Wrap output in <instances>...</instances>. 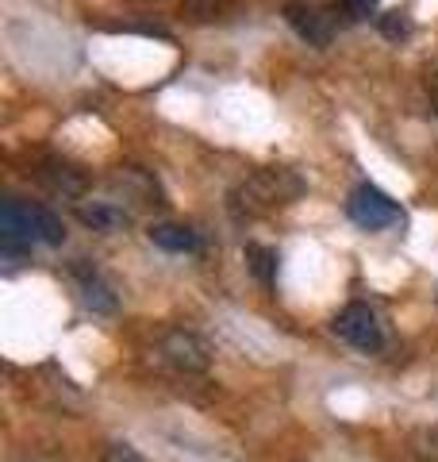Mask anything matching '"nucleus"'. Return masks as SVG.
<instances>
[{"instance_id": "20e7f679", "label": "nucleus", "mask_w": 438, "mask_h": 462, "mask_svg": "<svg viewBox=\"0 0 438 462\" xmlns=\"http://www.w3.org/2000/svg\"><path fill=\"white\" fill-rule=\"evenodd\" d=\"M331 328H334V336H339L342 343H350L354 351L377 355V351L385 346V324H381V316H377L370 305H361V300L346 305V309L331 320Z\"/></svg>"}, {"instance_id": "0eeeda50", "label": "nucleus", "mask_w": 438, "mask_h": 462, "mask_svg": "<svg viewBox=\"0 0 438 462\" xmlns=\"http://www.w3.org/2000/svg\"><path fill=\"white\" fill-rule=\"evenodd\" d=\"M285 20H288L292 32L308 42V47H331L334 23H331V16H324V12H315L308 5H288L285 8Z\"/></svg>"}, {"instance_id": "9b49d317", "label": "nucleus", "mask_w": 438, "mask_h": 462, "mask_svg": "<svg viewBox=\"0 0 438 462\" xmlns=\"http://www.w3.org/2000/svg\"><path fill=\"white\" fill-rule=\"evenodd\" d=\"M242 258H246V270L254 273V282L273 289V282H277V251L273 247H261V243H246Z\"/></svg>"}, {"instance_id": "6e6552de", "label": "nucleus", "mask_w": 438, "mask_h": 462, "mask_svg": "<svg viewBox=\"0 0 438 462\" xmlns=\"http://www.w3.org/2000/svg\"><path fill=\"white\" fill-rule=\"evenodd\" d=\"M146 236H151L154 247H162L169 254H196L200 251V236L185 224H151Z\"/></svg>"}, {"instance_id": "39448f33", "label": "nucleus", "mask_w": 438, "mask_h": 462, "mask_svg": "<svg viewBox=\"0 0 438 462\" xmlns=\"http://www.w3.org/2000/svg\"><path fill=\"white\" fill-rule=\"evenodd\" d=\"M162 358L173 366V370H181V374H204L212 366V351H208V343H204L196 331H185V328H173L162 336Z\"/></svg>"}, {"instance_id": "f8f14e48", "label": "nucleus", "mask_w": 438, "mask_h": 462, "mask_svg": "<svg viewBox=\"0 0 438 462\" xmlns=\"http://www.w3.org/2000/svg\"><path fill=\"white\" fill-rule=\"evenodd\" d=\"M407 451L419 462H438V424H423L407 436Z\"/></svg>"}, {"instance_id": "1a4fd4ad", "label": "nucleus", "mask_w": 438, "mask_h": 462, "mask_svg": "<svg viewBox=\"0 0 438 462\" xmlns=\"http://www.w3.org/2000/svg\"><path fill=\"white\" fill-rule=\"evenodd\" d=\"M78 220L93 231H123L131 216L120 205H112V200H93V205H78Z\"/></svg>"}, {"instance_id": "4468645a", "label": "nucleus", "mask_w": 438, "mask_h": 462, "mask_svg": "<svg viewBox=\"0 0 438 462\" xmlns=\"http://www.w3.org/2000/svg\"><path fill=\"white\" fill-rule=\"evenodd\" d=\"M224 0H185V12L188 20H215V12Z\"/></svg>"}, {"instance_id": "7ed1b4c3", "label": "nucleus", "mask_w": 438, "mask_h": 462, "mask_svg": "<svg viewBox=\"0 0 438 462\" xmlns=\"http://www.w3.org/2000/svg\"><path fill=\"white\" fill-rule=\"evenodd\" d=\"M346 216L354 220L361 231H385L392 224H400V205L392 200L385 189H377V185L361 181L350 189L346 197Z\"/></svg>"}, {"instance_id": "f03ea898", "label": "nucleus", "mask_w": 438, "mask_h": 462, "mask_svg": "<svg viewBox=\"0 0 438 462\" xmlns=\"http://www.w3.org/2000/svg\"><path fill=\"white\" fill-rule=\"evenodd\" d=\"M304 178L297 170H285V166H266V170H254L251 178H242L235 189H231V212L239 220H258V216H269L277 208H288L304 197Z\"/></svg>"}, {"instance_id": "dca6fc26", "label": "nucleus", "mask_w": 438, "mask_h": 462, "mask_svg": "<svg viewBox=\"0 0 438 462\" xmlns=\"http://www.w3.org/2000/svg\"><path fill=\"white\" fill-rule=\"evenodd\" d=\"M342 5L354 12V16H373L377 12V0H342Z\"/></svg>"}, {"instance_id": "423d86ee", "label": "nucleus", "mask_w": 438, "mask_h": 462, "mask_svg": "<svg viewBox=\"0 0 438 462\" xmlns=\"http://www.w3.org/2000/svg\"><path fill=\"white\" fill-rule=\"evenodd\" d=\"M73 278H78V293H81V305L96 312V316H112L120 309V297H115V289L100 278L93 266H73Z\"/></svg>"}, {"instance_id": "f257e3e1", "label": "nucleus", "mask_w": 438, "mask_h": 462, "mask_svg": "<svg viewBox=\"0 0 438 462\" xmlns=\"http://www.w3.org/2000/svg\"><path fill=\"white\" fill-rule=\"evenodd\" d=\"M32 243H47V247H62L66 224L62 216L50 212L47 205H32V200L8 197L0 208V251L5 258H23Z\"/></svg>"}, {"instance_id": "ddd939ff", "label": "nucleus", "mask_w": 438, "mask_h": 462, "mask_svg": "<svg viewBox=\"0 0 438 462\" xmlns=\"http://www.w3.org/2000/svg\"><path fill=\"white\" fill-rule=\"evenodd\" d=\"M377 32H381L388 42H404L407 35L415 32V23H412V16H407V12H385V16L377 20Z\"/></svg>"}, {"instance_id": "2eb2a0df", "label": "nucleus", "mask_w": 438, "mask_h": 462, "mask_svg": "<svg viewBox=\"0 0 438 462\" xmlns=\"http://www.w3.org/2000/svg\"><path fill=\"white\" fill-rule=\"evenodd\" d=\"M100 462H142V455L131 443H108V451H105Z\"/></svg>"}, {"instance_id": "9d476101", "label": "nucleus", "mask_w": 438, "mask_h": 462, "mask_svg": "<svg viewBox=\"0 0 438 462\" xmlns=\"http://www.w3.org/2000/svg\"><path fill=\"white\" fill-rule=\"evenodd\" d=\"M39 181L47 185V189L62 193V197H81L85 185H89V178H85L81 170H73V166H66V162H47V166L39 170Z\"/></svg>"}]
</instances>
